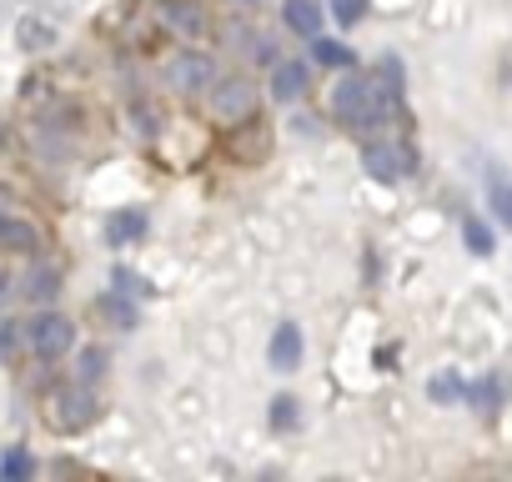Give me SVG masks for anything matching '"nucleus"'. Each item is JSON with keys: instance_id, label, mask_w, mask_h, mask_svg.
Masks as SVG:
<instances>
[{"instance_id": "obj_11", "label": "nucleus", "mask_w": 512, "mask_h": 482, "mask_svg": "<svg viewBox=\"0 0 512 482\" xmlns=\"http://www.w3.org/2000/svg\"><path fill=\"white\" fill-rule=\"evenodd\" d=\"M282 21H287V31L312 41L322 31V0H282Z\"/></svg>"}, {"instance_id": "obj_14", "label": "nucleus", "mask_w": 512, "mask_h": 482, "mask_svg": "<svg viewBox=\"0 0 512 482\" xmlns=\"http://www.w3.org/2000/svg\"><path fill=\"white\" fill-rule=\"evenodd\" d=\"M31 302H56L61 297V272L56 267H31V277H26V287H21Z\"/></svg>"}, {"instance_id": "obj_9", "label": "nucleus", "mask_w": 512, "mask_h": 482, "mask_svg": "<svg viewBox=\"0 0 512 482\" xmlns=\"http://www.w3.org/2000/svg\"><path fill=\"white\" fill-rule=\"evenodd\" d=\"M236 136H231V156L241 161V166H256V161H262L267 156V126H256V116L251 121H241V126H231Z\"/></svg>"}, {"instance_id": "obj_29", "label": "nucleus", "mask_w": 512, "mask_h": 482, "mask_svg": "<svg viewBox=\"0 0 512 482\" xmlns=\"http://www.w3.org/2000/svg\"><path fill=\"white\" fill-rule=\"evenodd\" d=\"M6 297H11V277H6V272H0V302H6Z\"/></svg>"}, {"instance_id": "obj_24", "label": "nucleus", "mask_w": 512, "mask_h": 482, "mask_svg": "<svg viewBox=\"0 0 512 482\" xmlns=\"http://www.w3.org/2000/svg\"><path fill=\"white\" fill-rule=\"evenodd\" d=\"M31 472H36L31 452H6L0 457V477H31Z\"/></svg>"}, {"instance_id": "obj_15", "label": "nucleus", "mask_w": 512, "mask_h": 482, "mask_svg": "<svg viewBox=\"0 0 512 482\" xmlns=\"http://www.w3.org/2000/svg\"><path fill=\"white\" fill-rule=\"evenodd\" d=\"M462 241H467V252H472V257H492V247H497V241H492V226L477 221V216L462 221Z\"/></svg>"}, {"instance_id": "obj_28", "label": "nucleus", "mask_w": 512, "mask_h": 482, "mask_svg": "<svg viewBox=\"0 0 512 482\" xmlns=\"http://www.w3.org/2000/svg\"><path fill=\"white\" fill-rule=\"evenodd\" d=\"M16 347H21V332H16V322H0V357H16Z\"/></svg>"}, {"instance_id": "obj_5", "label": "nucleus", "mask_w": 512, "mask_h": 482, "mask_svg": "<svg viewBox=\"0 0 512 482\" xmlns=\"http://www.w3.org/2000/svg\"><path fill=\"white\" fill-rule=\"evenodd\" d=\"M46 422L56 432H86L96 422V397L86 382H71V387H56L51 402H46Z\"/></svg>"}, {"instance_id": "obj_3", "label": "nucleus", "mask_w": 512, "mask_h": 482, "mask_svg": "<svg viewBox=\"0 0 512 482\" xmlns=\"http://www.w3.org/2000/svg\"><path fill=\"white\" fill-rule=\"evenodd\" d=\"M256 106H262V91H256V81H246V76H221V81H211V116H216L221 126L251 121Z\"/></svg>"}, {"instance_id": "obj_25", "label": "nucleus", "mask_w": 512, "mask_h": 482, "mask_svg": "<svg viewBox=\"0 0 512 482\" xmlns=\"http://www.w3.org/2000/svg\"><path fill=\"white\" fill-rule=\"evenodd\" d=\"M332 16H337L342 26H357V21L367 16V0H332Z\"/></svg>"}, {"instance_id": "obj_8", "label": "nucleus", "mask_w": 512, "mask_h": 482, "mask_svg": "<svg viewBox=\"0 0 512 482\" xmlns=\"http://www.w3.org/2000/svg\"><path fill=\"white\" fill-rule=\"evenodd\" d=\"M267 357H272L277 372H297V367H302V327H297V322H277Z\"/></svg>"}, {"instance_id": "obj_10", "label": "nucleus", "mask_w": 512, "mask_h": 482, "mask_svg": "<svg viewBox=\"0 0 512 482\" xmlns=\"http://www.w3.org/2000/svg\"><path fill=\"white\" fill-rule=\"evenodd\" d=\"M141 236H146V211L126 206V211H111L106 216V241H111V247H136Z\"/></svg>"}, {"instance_id": "obj_26", "label": "nucleus", "mask_w": 512, "mask_h": 482, "mask_svg": "<svg viewBox=\"0 0 512 482\" xmlns=\"http://www.w3.org/2000/svg\"><path fill=\"white\" fill-rule=\"evenodd\" d=\"M272 427H297V397H277L272 402Z\"/></svg>"}, {"instance_id": "obj_6", "label": "nucleus", "mask_w": 512, "mask_h": 482, "mask_svg": "<svg viewBox=\"0 0 512 482\" xmlns=\"http://www.w3.org/2000/svg\"><path fill=\"white\" fill-rule=\"evenodd\" d=\"M211 81H216V61L206 51H176L166 61V86L181 96H201V91H211Z\"/></svg>"}, {"instance_id": "obj_23", "label": "nucleus", "mask_w": 512, "mask_h": 482, "mask_svg": "<svg viewBox=\"0 0 512 482\" xmlns=\"http://www.w3.org/2000/svg\"><path fill=\"white\" fill-rule=\"evenodd\" d=\"M76 372H81V382H96V377H106V352H101V347H86Z\"/></svg>"}, {"instance_id": "obj_18", "label": "nucleus", "mask_w": 512, "mask_h": 482, "mask_svg": "<svg viewBox=\"0 0 512 482\" xmlns=\"http://www.w3.org/2000/svg\"><path fill=\"white\" fill-rule=\"evenodd\" d=\"M101 312H106V317H111V327H121V332H131V327H136V307H131V297H121V292L101 297Z\"/></svg>"}, {"instance_id": "obj_22", "label": "nucleus", "mask_w": 512, "mask_h": 482, "mask_svg": "<svg viewBox=\"0 0 512 482\" xmlns=\"http://www.w3.org/2000/svg\"><path fill=\"white\" fill-rule=\"evenodd\" d=\"M487 196H492V206H497V216L512 226V181H502V176H492V186H487Z\"/></svg>"}, {"instance_id": "obj_21", "label": "nucleus", "mask_w": 512, "mask_h": 482, "mask_svg": "<svg viewBox=\"0 0 512 482\" xmlns=\"http://www.w3.org/2000/svg\"><path fill=\"white\" fill-rule=\"evenodd\" d=\"M467 397H472V407H482V412H497V402H502V387H497L492 377H482L477 387H467Z\"/></svg>"}, {"instance_id": "obj_27", "label": "nucleus", "mask_w": 512, "mask_h": 482, "mask_svg": "<svg viewBox=\"0 0 512 482\" xmlns=\"http://www.w3.org/2000/svg\"><path fill=\"white\" fill-rule=\"evenodd\" d=\"M111 282H116V292H121V297H146V287H141V277H136V272H116Z\"/></svg>"}, {"instance_id": "obj_7", "label": "nucleus", "mask_w": 512, "mask_h": 482, "mask_svg": "<svg viewBox=\"0 0 512 482\" xmlns=\"http://www.w3.org/2000/svg\"><path fill=\"white\" fill-rule=\"evenodd\" d=\"M0 247H6V252H21V257H36V252H41V226L0 206Z\"/></svg>"}, {"instance_id": "obj_4", "label": "nucleus", "mask_w": 512, "mask_h": 482, "mask_svg": "<svg viewBox=\"0 0 512 482\" xmlns=\"http://www.w3.org/2000/svg\"><path fill=\"white\" fill-rule=\"evenodd\" d=\"M26 347L41 357V362H61L71 347H76V322L61 317V312H36L26 322Z\"/></svg>"}, {"instance_id": "obj_12", "label": "nucleus", "mask_w": 512, "mask_h": 482, "mask_svg": "<svg viewBox=\"0 0 512 482\" xmlns=\"http://www.w3.org/2000/svg\"><path fill=\"white\" fill-rule=\"evenodd\" d=\"M307 81H312L307 61H277V71H272V96H277V101H297V96L307 91Z\"/></svg>"}, {"instance_id": "obj_16", "label": "nucleus", "mask_w": 512, "mask_h": 482, "mask_svg": "<svg viewBox=\"0 0 512 482\" xmlns=\"http://www.w3.org/2000/svg\"><path fill=\"white\" fill-rule=\"evenodd\" d=\"M312 61L317 66H352V51L342 46V41H327L322 31L312 36Z\"/></svg>"}, {"instance_id": "obj_20", "label": "nucleus", "mask_w": 512, "mask_h": 482, "mask_svg": "<svg viewBox=\"0 0 512 482\" xmlns=\"http://www.w3.org/2000/svg\"><path fill=\"white\" fill-rule=\"evenodd\" d=\"M377 86H382L387 101H402V61L382 56V61H377Z\"/></svg>"}, {"instance_id": "obj_2", "label": "nucleus", "mask_w": 512, "mask_h": 482, "mask_svg": "<svg viewBox=\"0 0 512 482\" xmlns=\"http://www.w3.org/2000/svg\"><path fill=\"white\" fill-rule=\"evenodd\" d=\"M362 166H367V176L397 186V181H412V176H417V151H412L407 141H397V136H367Z\"/></svg>"}, {"instance_id": "obj_17", "label": "nucleus", "mask_w": 512, "mask_h": 482, "mask_svg": "<svg viewBox=\"0 0 512 482\" xmlns=\"http://www.w3.org/2000/svg\"><path fill=\"white\" fill-rule=\"evenodd\" d=\"M427 397L452 407V402H462V397H467V387H462V377H457V372H437V377L427 382Z\"/></svg>"}, {"instance_id": "obj_19", "label": "nucleus", "mask_w": 512, "mask_h": 482, "mask_svg": "<svg viewBox=\"0 0 512 482\" xmlns=\"http://www.w3.org/2000/svg\"><path fill=\"white\" fill-rule=\"evenodd\" d=\"M176 31H186V36H196L201 31V11L196 6H186V0H166V11H161Z\"/></svg>"}, {"instance_id": "obj_13", "label": "nucleus", "mask_w": 512, "mask_h": 482, "mask_svg": "<svg viewBox=\"0 0 512 482\" xmlns=\"http://www.w3.org/2000/svg\"><path fill=\"white\" fill-rule=\"evenodd\" d=\"M16 46L21 51H51L56 46V26L46 16H21L16 21Z\"/></svg>"}, {"instance_id": "obj_1", "label": "nucleus", "mask_w": 512, "mask_h": 482, "mask_svg": "<svg viewBox=\"0 0 512 482\" xmlns=\"http://www.w3.org/2000/svg\"><path fill=\"white\" fill-rule=\"evenodd\" d=\"M387 111H392V101L382 96V86L372 76H347L332 91V121L347 126V131H357V136H372L387 121Z\"/></svg>"}]
</instances>
